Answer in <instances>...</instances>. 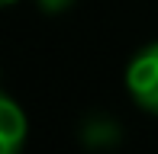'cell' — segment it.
<instances>
[{
    "instance_id": "4",
    "label": "cell",
    "mask_w": 158,
    "mask_h": 154,
    "mask_svg": "<svg viewBox=\"0 0 158 154\" xmlns=\"http://www.w3.org/2000/svg\"><path fill=\"white\" fill-rule=\"evenodd\" d=\"M71 3H74V0H39V6L45 13H61V10H68Z\"/></svg>"
},
{
    "instance_id": "2",
    "label": "cell",
    "mask_w": 158,
    "mask_h": 154,
    "mask_svg": "<svg viewBox=\"0 0 158 154\" xmlns=\"http://www.w3.org/2000/svg\"><path fill=\"white\" fill-rule=\"evenodd\" d=\"M29 135V119L13 96H0V154H19Z\"/></svg>"
},
{
    "instance_id": "3",
    "label": "cell",
    "mask_w": 158,
    "mask_h": 154,
    "mask_svg": "<svg viewBox=\"0 0 158 154\" xmlns=\"http://www.w3.org/2000/svg\"><path fill=\"white\" fill-rule=\"evenodd\" d=\"M84 141L90 144V148H110V144L119 141V129L113 119H90L87 125H84Z\"/></svg>"
},
{
    "instance_id": "5",
    "label": "cell",
    "mask_w": 158,
    "mask_h": 154,
    "mask_svg": "<svg viewBox=\"0 0 158 154\" xmlns=\"http://www.w3.org/2000/svg\"><path fill=\"white\" fill-rule=\"evenodd\" d=\"M3 3H16V0H3Z\"/></svg>"
},
{
    "instance_id": "1",
    "label": "cell",
    "mask_w": 158,
    "mask_h": 154,
    "mask_svg": "<svg viewBox=\"0 0 158 154\" xmlns=\"http://www.w3.org/2000/svg\"><path fill=\"white\" fill-rule=\"evenodd\" d=\"M126 90L142 109L158 116V42L145 45L126 67Z\"/></svg>"
}]
</instances>
